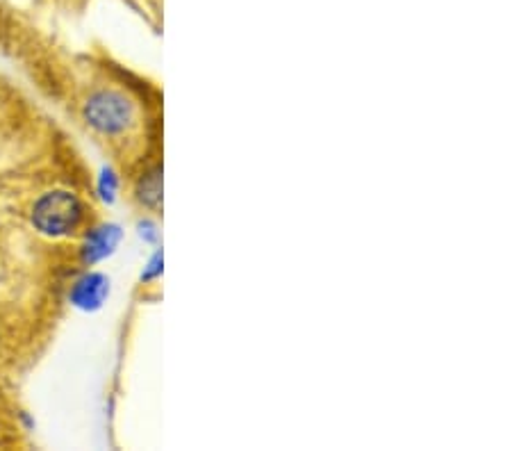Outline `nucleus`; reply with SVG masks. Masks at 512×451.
I'll list each match as a JSON object with an SVG mask.
<instances>
[{
  "label": "nucleus",
  "mask_w": 512,
  "mask_h": 451,
  "mask_svg": "<svg viewBox=\"0 0 512 451\" xmlns=\"http://www.w3.org/2000/svg\"><path fill=\"white\" fill-rule=\"evenodd\" d=\"M112 281L103 272H85L73 281L69 290V303L82 313H96L110 299Z\"/></svg>",
  "instance_id": "4"
},
{
  "label": "nucleus",
  "mask_w": 512,
  "mask_h": 451,
  "mask_svg": "<svg viewBox=\"0 0 512 451\" xmlns=\"http://www.w3.org/2000/svg\"><path fill=\"white\" fill-rule=\"evenodd\" d=\"M96 192L101 196V201L112 205L117 201L119 196V174L114 171L112 167H103L98 171V178H96Z\"/></svg>",
  "instance_id": "5"
},
{
  "label": "nucleus",
  "mask_w": 512,
  "mask_h": 451,
  "mask_svg": "<svg viewBox=\"0 0 512 451\" xmlns=\"http://www.w3.org/2000/svg\"><path fill=\"white\" fill-rule=\"evenodd\" d=\"M87 126L101 135H121L135 121V105L130 98L114 89H98L82 105Z\"/></svg>",
  "instance_id": "2"
},
{
  "label": "nucleus",
  "mask_w": 512,
  "mask_h": 451,
  "mask_svg": "<svg viewBox=\"0 0 512 451\" xmlns=\"http://www.w3.org/2000/svg\"><path fill=\"white\" fill-rule=\"evenodd\" d=\"M160 274H162V253L158 251V253H155V256H153V260L148 262V269L142 274V281H151V278L160 276Z\"/></svg>",
  "instance_id": "7"
},
{
  "label": "nucleus",
  "mask_w": 512,
  "mask_h": 451,
  "mask_svg": "<svg viewBox=\"0 0 512 451\" xmlns=\"http://www.w3.org/2000/svg\"><path fill=\"white\" fill-rule=\"evenodd\" d=\"M139 201L146 203V205H158L162 201V176H160V169H153L151 174H146L142 178V183H139V190H137Z\"/></svg>",
  "instance_id": "6"
},
{
  "label": "nucleus",
  "mask_w": 512,
  "mask_h": 451,
  "mask_svg": "<svg viewBox=\"0 0 512 451\" xmlns=\"http://www.w3.org/2000/svg\"><path fill=\"white\" fill-rule=\"evenodd\" d=\"M85 203L69 190H48L32 203L30 224L39 235L64 240L78 231L85 221Z\"/></svg>",
  "instance_id": "1"
},
{
  "label": "nucleus",
  "mask_w": 512,
  "mask_h": 451,
  "mask_svg": "<svg viewBox=\"0 0 512 451\" xmlns=\"http://www.w3.org/2000/svg\"><path fill=\"white\" fill-rule=\"evenodd\" d=\"M121 240H123V228L119 224H114V221H105V224L89 228L80 244L82 265L94 267L98 262L112 258L114 253H117Z\"/></svg>",
  "instance_id": "3"
},
{
  "label": "nucleus",
  "mask_w": 512,
  "mask_h": 451,
  "mask_svg": "<svg viewBox=\"0 0 512 451\" xmlns=\"http://www.w3.org/2000/svg\"><path fill=\"white\" fill-rule=\"evenodd\" d=\"M139 235H142L144 240H148V242H153L155 237H158V233H155V226L151 224V221H142V224H139Z\"/></svg>",
  "instance_id": "8"
}]
</instances>
